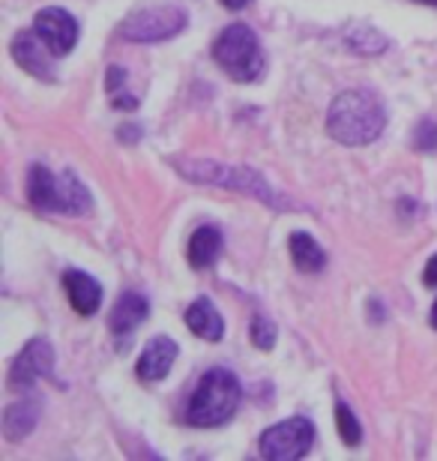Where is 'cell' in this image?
<instances>
[{"label": "cell", "instance_id": "20", "mask_svg": "<svg viewBox=\"0 0 437 461\" xmlns=\"http://www.w3.org/2000/svg\"><path fill=\"white\" fill-rule=\"evenodd\" d=\"M414 147L420 153L437 150V120H432V117L420 120V126H416V132H414Z\"/></svg>", "mask_w": 437, "mask_h": 461}, {"label": "cell", "instance_id": "10", "mask_svg": "<svg viewBox=\"0 0 437 461\" xmlns=\"http://www.w3.org/2000/svg\"><path fill=\"white\" fill-rule=\"evenodd\" d=\"M27 198L36 210L63 213V180L54 177L45 165H33L27 174Z\"/></svg>", "mask_w": 437, "mask_h": 461}, {"label": "cell", "instance_id": "8", "mask_svg": "<svg viewBox=\"0 0 437 461\" xmlns=\"http://www.w3.org/2000/svg\"><path fill=\"white\" fill-rule=\"evenodd\" d=\"M33 31L40 33V40L54 51V58L69 54L78 42V22L60 6L40 9L33 18Z\"/></svg>", "mask_w": 437, "mask_h": 461}, {"label": "cell", "instance_id": "26", "mask_svg": "<svg viewBox=\"0 0 437 461\" xmlns=\"http://www.w3.org/2000/svg\"><path fill=\"white\" fill-rule=\"evenodd\" d=\"M414 4H423V6H437V0H414Z\"/></svg>", "mask_w": 437, "mask_h": 461}, {"label": "cell", "instance_id": "13", "mask_svg": "<svg viewBox=\"0 0 437 461\" xmlns=\"http://www.w3.org/2000/svg\"><path fill=\"white\" fill-rule=\"evenodd\" d=\"M147 312H150V303H147V297H141L138 291L120 294V300L114 303V309H111L108 330H111V333H114L117 339H126L138 324H144V321H147Z\"/></svg>", "mask_w": 437, "mask_h": 461}, {"label": "cell", "instance_id": "4", "mask_svg": "<svg viewBox=\"0 0 437 461\" xmlns=\"http://www.w3.org/2000/svg\"><path fill=\"white\" fill-rule=\"evenodd\" d=\"M213 58L222 69L228 72L234 81H255L264 72V51L261 42L252 27L246 24H228L225 31L219 33L216 45H213Z\"/></svg>", "mask_w": 437, "mask_h": 461}, {"label": "cell", "instance_id": "23", "mask_svg": "<svg viewBox=\"0 0 437 461\" xmlns=\"http://www.w3.org/2000/svg\"><path fill=\"white\" fill-rule=\"evenodd\" d=\"M114 108H126V112H135V108H138V99H135V96H129V94H123V96H117V99H114Z\"/></svg>", "mask_w": 437, "mask_h": 461}, {"label": "cell", "instance_id": "15", "mask_svg": "<svg viewBox=\"0 0 437 461\" xmlns=\"http://www.w3.org/2000/svg\"><path fill=\"white\" fill-rule=\"evenodd\" d=\"M40 411H42L40 399L9 404V408L4 411V435H6L9 444H18V440H24L27 435H31V431L36 429V422H40Z\"/></svg>", "mask_w": 437, "mask_h": 461}, {"label": "cell", "instance_id": "18", "mask_svg": "<svg viewBox=\"0 0 437 461\" xmlns=\"http://www.w3.org/2000/svg\"><path fill=\"white\" fill-rule=\"evenodd\" d=\"M348 45L357 54H384L387 51V45H389V40L380 31H375V27H351L348 31Z\"/></svg>", "mask_w": 437, "mask_h": 461}, {"label": "cell", "instance_id": "24", "mask_svg": "<svg viewBox=\"0 0 437 461\" xmlns=\"http://www.w3.org/2000/svg\"><path fill=\"white\" fill-rule=\"evenodd\" d=\"M222 4H225L228 9H243V6L252 4V0H222Z\"/></svg>", "mask_w": 437, "mask_h": 461}, {"label": "cell", "instance_id": "9", "mask_svg": "<svg viewBox=\"0 0 437 461\" xmlns=\"http://www.w3.org/2000/svg\"><path fill=\"white\" fill-rule=\"evenodd\" d=\"M13 60L22 67L24 72H31V76H36L40 81H54V76H58V69H54V51L40 40V33L36 31H22L15 33L13 40Z\"/></svg>", "mask_w": 437, "mask_h": 461}, {"label": "cell", "instance_id": "11", "mask_svg": "<svg viewBox=\"0 0 437 461\" xmlns=\"http://www.w3.org/2000/svg\"><path fill=\"white\" fill-rule=\"evenodd\" d=\"M177 342L168 336H156L150 345L144 348V354L141 359H138V366H135V375L141 377L144 384H156V381H162L165 375L171 372V366H174V359H177Z\"/></svg>", "mask_w": 437, "mask_h": 461}, {"label": "cell", "instance_id": "17", "mask_svg": "<svg viewBox=\"0 0 437 461\" xmlns=\"http://www.w3.org/2000/svg\"><path fill=\"white\" fill-rule=\"evenodd\" d=\"M287 249H291V261L300 273H321L323 264H327V252L318 246V240L296 230L287 240Z\"/></svg>", "mask_w": 437, "mask_h": 461}, {"label": "cell", "instance_id": "14", "mask_svg": "<svg viewBox=\"0 0 437 461\" xmlns=\"http://www.w3.org/2000/svg\"><path fill=\"white\" fill-rule=\"evenodd\" d=\"M186 327L198 339H204V342H222V336H225V321H222V315L213 309V303L207 297L195 300L186 309Z\"/></svg>", "mask_w": 437, "mask_h": 461}, {"label": "cell", "instance_id": "12", "mask_svg": "<svg viewBox=\"0 0 437 461\" xmlns=\"http://www.w3.org/2000/svg\"><path fill=\"white\" fill-rule=\"evenodd\" d=\"M63 291L72 303V309L78 312L81 318L96 315V309L102 306V288L93 276L81 273V270H67L63 273Z\"/></svg>", "mask_w": 437, "mask_h": 461}, {"label": "cell", "instance_id": "7", "mask_svg": "<svg viewBox=\"0 0 437 461\" xmlns=\"http://www.w3.org/2000/svg\"><path fill=\"white\" fill-rule=\"evenodd\" d=\"M51 372H54V348L49 339L36 336L15 357V363L9 366L6 384L9 390H27V386H33L36 377H51Z\"/></svg>", "mask_w": 437, "mask_h": 461}, {"label": "cell", "instance_id": "3", "mask_svg": "<svg viewBox=\"0 0 437 461\" xmlns=\"http://www.w3.org/2000/svg\"><path fill=\"white\" fill-rule=\"evenodd\" d=\"M240 408V381L228 368H210L195 386L186 422L195 429H216L234 417Z\"/></svg>", "mask_w": 437, "mask_h": 461}, {"label": "cell", "instance_id": "5", "mask_svg": "<svg viewBox=\"0 0 437 461\" xmlns=\"http://www.w3.org/2000/svg\"><path fill=\"white\" fill-rule=\"evenodd\" d=\"M186 27V13L174 4L141 6L129 13L120 24V36L129 42H162L171 40Z\"/></svg>", "mask_w": 437, "mask_h": 461}, {"label": "cell", "instance_id": "2", "mask_svg": "<svg viewBox=\"0 0 437 461\" xmlns=\"http://www.w3.org/2000/svg\"><path fill=\"white\" fill-rule=\"evenodd\" d=\"M174 165H177V171L192 183H207V186H225V189L246 192V195L264 201V204L276 210H296L294 201H285L255 168H234V165H222L210 159H177Z\"/></svg>", "mask_w": 437, "mask_h": 461}, {"label": "cell", "instance_id": "22", "mask_svg": "<svg viewBox=\"0 0 437 461\" xmlns=\"http://www.w3.org/2000/svg\"><path fill=\"white\" fill-rule=\"evenodd\" d=\"M423 282H425V285H429V288H437V255L432 258V261H429V264H425Z\"/></svg>", "mask_w": 437, "mask_h": 461}, {"label": "cell", "instance_id": "1", "mask_svg": "<svg viewBox=\"0 0 437 461\" xmlns=\"http://www.w3.org/2000/svg\"><path fill=\"white\" fill-rule=\"evenodd\" d=\"M387 112L371 90H345L327 112V132L345 147H366L384 132Z\"/></svg>", "mask_w": 437, "mask_h": 461}, {"label": "cell", "instance_id": "21", "mask_svg": "<svg viewBox=\"0 0 437 461\" xmlns=\"http://www.w3.org/2000/svg\"><path fill=\"white\" fill-rule=\"evenodd\" d=\"M252 342H255V348H261V350H269L276 345V324L267 315H258L252 321Z\"/></svg>", "mask_w": 437, "mask_h": 461}, {"label": "cell", "instance_id": "19", "mask_svg": "<svg viewBox=\"0 0 437 461\" xmlns=\"http://www.w3.org/2000/svg\"><path fill=\"white\" fill-rule=\"evenodd\" d=\"M336 429H339V435H341V444H345V447H360L362 426H360V420L353 417V411L348 408L345 402L336 404Z\"/></svg>", "mask_w": 437, "mask_h": 461}, {"label": "cell", "instance_id": "6", "mask_svg": "<svg viewBox=\"0 0 437 461\" xmlns=\"http://www.w3.org/2000/svg\"><path fill=\"white\" fill-rule=\"evenodd\" d=\"M314 444V426L305 417L276 422L261 435V456L267 461H296Z\"/></svg>", "mask_w": 437, "mask_h": 461}, {"label": "cell", "instance_id": "25", "mask_svg": "<svg viewBox=\"0 0 437 461\" xmlns=\"http://www.w3.org/2000/svg\"><path fill=\"white\" fill-rule=\"evenodd\" d=\"M429 321H432V327L437 330V303H434V306H432V318H429Z\"/></svg>", "mask_w": 437, "mask_h": 461}, {"label": "cell", "instance_id": "16", "mask_svg": "<svg viewBox=\"0 0 437 461\" xmlns=\"http://www.w3.org/2000/svg\"><path fill=\"white\" fill-rule=\"evenodd\" d=\"M186 255H189V264L195 267V270H207V267L222 255V230L213 228V225H201L189 237V249H186Z\"/></svg>", "mask_w": 437, "mask_h": 461}]
</instances>
